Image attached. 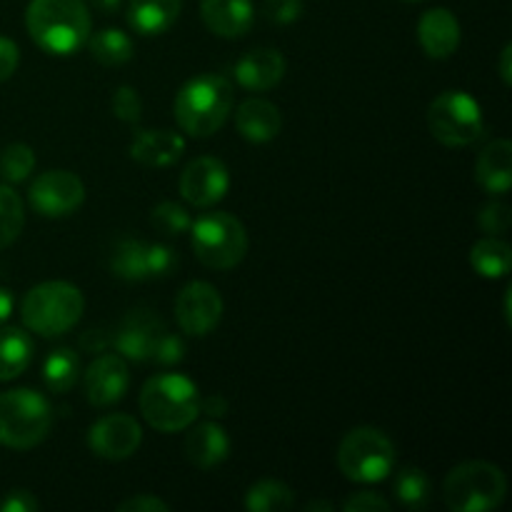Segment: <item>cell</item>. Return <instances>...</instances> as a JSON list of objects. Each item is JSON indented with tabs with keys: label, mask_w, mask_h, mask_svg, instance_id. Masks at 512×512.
<instances>
[{
	"label": "cell",
	"mask_w": 512,
	"mask_h": 512,
	"mask_svg": "<svg viewBox=\"0 0 512 512\" xmlns=\"http://www.w3.org/2000/svg\"><path fill=\"white\" fill-rule=\"evenodd\" d=\"M80 345H83L85 350H90V353H103L110 345V338L103 330H88V333L83 335V340H80Z\"/></svg>",
	"instance_id": "cell-43"
},
{
	"label": "cell",
	"mask_w": 512,
	"mask_h": 512,
	"mask_svg": "<svg viewBox=\"0 0 512 512\" xmlns=\"http://www.w3.org/2000/svg\"><path fill=\"white\" fill-rule=\"evenodd\" d=\"M285 68H288V63H285L280 50L255 48L235 63L233 75L240 88L253 90V93H265V90L275 88L285 78Z\"/></svg>",
	"instance_id": "cell-17"
},
{
	"label": "cell",
	"mask_w": 512,
	"mask_h": 512,
	"mask_svg": "<svg viewBox=\"0 0 512 512\" xmlns=\"http://www.w3.org/2000/svg\"><path fill=\"white\" fill-rule=\"evenodd\" d=\"M143 430L133 415L113 413L100 418L88 430V448L103 460H128L138 453Z\"/></svg>",
	"instance_id": "cell-14"
},
{
	"label": "cell",
	"mask_w": 512,
	"mask_h": 512,
	"mask_svg": "<svg viewBox=\"0 0 512 512\" xmlns=\"http://www.w3.org/2000/svg\"><path fill=\"white\" fill-rule=\"evenodd\" d=\"M233 110V85L215 73L195 75L175 95V120L190 138H210L218 133Z\"/></svg>",
	"instance_id": "cell-2"
},
{
	"label": "cell",
	"mask_w": 512,
	"mask_h": 512,
	"mask_svg": "<svg viewBox=\"0 0 512 512\" xmlns=\"http://www.w3.org/2000/svg\"><path fill=\"white\" fill-rule=\"evenodd\" d=\"M428 128L438 143L448 148H468L485 133L483 110L465 90H445L430 103Z\"/></svg>",
	"instance_id": "cell-9"
},
{
	"label": "cell",
	"mask_w": 512,
	"mask_h": 512,
	"mask_svg": "<svg viewBox=\"0 0 512 512\" xmlns=\"http://www.w3.org/2000/svg\"><path fill=\"white\" fill-rule=\"evenodd\" d=\"M175 318H178L180 330L190 338H205L213 333L223 318V298L218 288L203 280L185 285L175 298Z\"/></svg>",
	"instance_id": "cell-12"
},
{
	"label": "cell",
	"mask_w": 512,
	"mask_h": 512,
	"mask_svg": "<svg viewBox=\"0 0 512 512\" xmlns=\"http://www.w3.org/2000/svg\"><path fill=\"white\" fill-rule=\"evenodd\" d=\"M475 180L490 195H505L512 188V143L508 138L485 145L475 160Z\"/></svg>",
	"instance_id": "cell-21"
},
{
	"label": "cell",
	"mask_w": 512,
	"mask_h": 512,
	"mask_svg": "<svg viewBox=\"0 0 512 512\" xmlns=\"http://www.w3.org/2000/svg\"><path fill=\"white\" fill-rule=\"evenodd\" d=\"M13 305H15L13 293H10L8 288H0V325L10 318V313H13Z\"/></svg>",
	"instance_id": "cell-45"
},
{
	"label": "cell",
	"mask_w": 512,
	"mask_h": 512,
	"mask_svg": "<svg viewBox=\"0 0 512 512\" xmlns=\"http://www.w3.org/2000/svg\"><path fill=\"white\" fill-rule=\"evenodd\" d=\"M140 413L158 433H180L200 415L198 385L180 373H158L140 390Z\"/></svg>",
	"instance_id": "cell-3"
},
{
	"label": "cell",
	"mask_w": 512,
	"mask_h": 512,
	"mask_svg": "<svg viewBox=\"0 0 512 512\" xmlns=\"http://www.w3.org/2000/svg\"><path fill=\"white\" fill-rule=\"evenodd\" d=\"M88 45H90V53H93V58L98 60L100 65H108V68L125 65L135 53L133 40L128 38V33H123V30H118V28L98 30L95 35H90Z\"/></svg>",
	"instance_id": "cell-27"
},
{
	"label": "cell",
	"mask_w": 512,
	"mask_h": 512,
	"mask_svg": "<svg viewBox=\"0 0 512 512\" xmlns=\"http://www.w3.org/2000/svg\"><path fill=\"white\" fill-rule=\"evenodd\" d=\"M200 15L218 38H243L255 23L253 0H200Z\"/></svg>",
	"instance_id": "cell-19"
},
{
	"label": "cell",
	"mask_w": 512,
	"mask_h": 512,
	"mask_svg": "<svg viewBox=\"0 0 512 512\" xmlns=\"http://www.w3.org/2000/svg\"><path fill=\"white\" fill-rule=\"evenodd\" d=\"M35 168V153L25 143H10L0 150V178L5 183H23Z\"/></svg>",
	"instance_id": "cell-31"
},
{
	"label": "cell",
	"mask_w": 512,
	"mask_h": 512,
	"mask_svg": "<svg viewBox=\"0 0 512 512\" xmlns=\"http://www.w3.org/2000/svg\"><path fill=\"white\" fill-rule=\"evenodd\" d=\"M25 208L20 195L10 185H0V250L13 245L23 233Z\"/></svg>",
	"instance_id": "cell-30"
},
{
	"label": "cell",
	"mask_w": 512,
	"mask_h": 512,
	"mask_svg": "<svg viewBox=\"0 0 512 512\" xmlns=\"http://www.w3.org/2000/svg\"><path fill=\"white\" fill-rule=\"evenodd\" d=\"M150 223H153V228L158 233L175 238V235L188 233L190 225H193V218H190V213L183 205L173 203V200H163V203H158L150 210Z\"/></svg>",
	"instance_id": "cell-33"
},
{
	"label": "cell",
	"mask_w": 512,
	"mask_h": 512,
	"mask_svg": "<svg viewBox=\"0 0 512 512\" xmlns=\"http://www.w3.org/2000/svg\"><path fill=\"white\" fill-rule=\"evenodd\" d=\"M395 495H398V500L405 505V508H413V510L425 508L430 498L428 475H425L420 468L400 470L398 478H395Z\"/></svg>",
	"instance_id": "cell-32"
},
{
	"label": "cell",
	"mask_w": 512,
	"mask_h": 512,
	"mask_svg": "<svg viewBox=\"0 0 512 512\" xmlns=\"http://www.w3.org/2000/svg\"><path fill=\"white\" fill-rule=\"evenodd\" d=\"M268 20L278 25H290L303 15V0H268L265 3Z\"/></svg>",
	"instance_id": "cell-37"
},
{
	"label": "cell",
	"mask_w": 512,
	"mask_h": 512,
	"mask_svg": "<svg viewBox=\"0 0 512 512\" xmlns=\"http://www.w3.org/2000/svg\"><path fill=\"white\" fill-rule=\"evenodd\" d=\"M83 310V293L65 280H48V283L35 285L20 305L25 328L43 338H58L68 333L83 318Z\"/></svg>",
	"instance_id": "cell-4"
},
{
	"label": "cell",
	"mask_w": 512,
	"mask_h": 512,
	"mask_svg": "<svg viewBox=\"0 0 512 512\" xmlns=\"http://www.w3.org/2000/svg\"><path fill=\"white\" fill-rule=\"evenodd\" d=\"M508 478L503 470L485 460H470L450 470L443 485V498L453 512H488L503 505Z\"/></svg>",
	"instance_id": "cell-6"
},
{
	"label": "cell",
	"mask_w": 512,
	"mask_h": 512,
	"mask_svg": "<svg viewBox=\"0 0 512 512\" xmlns=\"http://www.w3.org/2000/svg\"><path fill=\"white\" fill-rule=\"evenodd\" d=\"M345 512H375V510H390V503L385 498H380L378 493H355L350 495L348 500L343 503Z\"/></svg>",
	"instance_id": "cell-38"
},
{
	"label": "cell",
	"mask_w": 512,
	"mask_h": 512,
	"mask_svg": "<svg viewBox=\"0 0 512 512\" xmlns=\"http://www.w3.org/2000/svg\"><path fill=\"white\" fill-rule=\"evenodd\" d=\"M230 188V173L223 160L200 155L180 175V195L193 208H213Z\"/></svg>",
	"instance_id": "cell-13"
},
{
	"label": "cell",
	"mask_w": 512,
	"mask_h": 512,
	"mask_svg": "<svg viewBox=\"0 0 512 512\" xmlns=\"http://www.w3.org/2000/svg\"><path fill=\"white\" fill-rule=\"evenodd\" d=\"M183 0H130L128 23L140 35H163L178 20Z\"/></svg>",
	"instance_id": "cell-24"
},
{
	"label": "cell",
	"mask_w": 512,
	"mask_h": 512,
	"mask_svg": "<svg viewBox=\"0 0 512 512\" xmlns=\"http://www.w3.org/2000/svg\"><path fill=\"white\" fill-rule=\"evenodd\" d=\"M53 425V410L45 395L15 388L0 395V445L30 450L43 443Z\"/></svg>",
	"instance_id": "cell-5"
},
{
	"label": "cell",
	"mask_w": 512,
	"mask_h": 512,
	"mask_svg": "<svg viewBox=\"0 0 512 512\" xmlns=\"http://www.w3.org/2000/svg\"><path fill=\"white\" fill-rule=\"evenodd\" d=\"M33 353L35 345L23 328H0V383L23 375Z\"/></svg>",
	"instance_id": "cell-25"
},
{
	"label": "cell",
	"mask_w": 512,
	"mask_h": 512,
	"mask_svg": "<svg viewBox=\"0 0 512 512\" xmlns=\"http://www.w3.org/2000/svg\"><path fill=\"white\" fill-rule=\"evenodd\" d=\"M80 378V360L70 348H58L45 358L43 380L50 393H68Z\"/></svg>",
	"instance_id": "cell-29"
},
{
	"label": "cell",
	"mask_w": 512,
	"mask_h": 512,
	"mask_svg": "<svg viewBox=\"0 0 512 512\" xmlns=\"http://www.w3.org/2000/svg\"><path fill=\"white\" fill-rule=\"evenodd\" d=\"M25 28L45 53L73 55L90 38L88 5L85 0H30Z\"/></svg>",
	"instance_id": "cell-1"
},
{
	"label": "cell",
	"mask_w": 512,
	"mask_h": 512,
	"mask_svg": "<svg viewBox=\"0 0 512 512\" xmlns=\"http://www.w3.org/2000/svg\"><path fill=\"white\" fill-rule=\"evenodd\" d=\"M178 265L173 250L163 243H145V240L125 238L115 245L110 255V270L115 278L140 283V280L165 278Z\"/></svg>",
	"instance_id": "cell-10"
},
{
	"label": "cell",
	"mask_w": 512,
	"mask_h": 512,
	"mask_svg": "<svg viewBox=\"0 0 512 512\" xmlns=\"http://www.w3.org/2000/svg\"><path fill=\"white\" fill-rule=\"evenodd\" d=\"M28 200L35 213L43 218H65L83 205L85 185L70 170H48L33 180Z\"/></svg>",
	"instance_id": "cell-11"
},
{
	"label": "cell",
	"mask_w": 512,
	"mask_h": 512,
	"mask_svg": "<svg viewBox=\"0 0 512 512\" xmlns=\"http://www.w3.org/2000/svg\"><path fill=\"white\" fill-rule=\"evenodd\" d=\"M110 105H113L115 118L123 120V123L128 125H135L140 118H143V100H140L138 90L130 88V85H120V88L113 93Z\"/></svg>",
	"instance_id": "cell-34"
},
{
	"label": "cell",
	"mask_w": 512,
	"mask_h": 512,
	"mask_svg": "<svg viewBox=\"0 0 512 512\" xmlns=\"http://www.w3.org/2000/svg\"><path fill=\"white\" fill-rule=\"evenodd\" d=\"M235 128L248 143H270L283 128L278 105L265 98H248L235 110Z\"/></svg>",
	"instance_id": "cell-22"
},
{
	"label": "cell",
	"mask_w": 512,
	"mask_h": 512,
	"mask_svg": "<svg viewBox=\"0 0 512 512\" xmlns=\"http://www.w3.org/2000/svg\"><path fill=\"white\" fill-rule=\"evenodd\" d=\"M505 320L510 323V288H508V293H505Z\"/></svg>",
	"instance_id": "cell-48"
},
{
	"label": "cell",
	"mask_w": 512,
	"mask_h": 512,
	"mask_svg": "<svg viewBox=\"0 0 512 512\" xmlns=\"http://www.w3.org/2000/svg\"><path fill=\"white\" fill-rule=\"evenodd\" d=\"M190 240L200 263L210 270H230L243 263L248 253V233L235 215L203 213L190 225Z\"/></svg>",
	"instance_id": "cell-8"
},
{
	"label": "cell",
	"mask_w": 512,
	"mask_h": 512,
	"mask_svg": "<svg viewBox=\"0 0 512 512\" xmlns=\"http://www.w3.org/2000/svg\"><path fill=\"white\" fill-rule=\"evenodd\" d=\"M418 40L428 58H450L460 45L458 18H455L448 8L425 10L418 20Z\"/></svg>",
	"instance_id": "cell-18"
},
{
	"label": "cell",
	"mask_w": 512,
	"mask_h": 512,
	"mask_svg": "<svg viewBox=\"0 0 512 512\" xmlns=\"http://www.w3.org/2000/svg\"><path fill=\"white\" fill-rule=\"evenodd\" d=\"M183 358H185V343H183V340H180L178 335L163 330V333L158 335V340H155V348H153V355H150V363L178 365Z\"/></svg>",
	"instance_id": "cell-36"
},
{
	"label": "cell",
	"mask_w": 512,
	"mask_h": 512,
	"mask_svg": "<svg viewBox=\"0 0 512 512\" xmlns=\"http://www.w3.org/2000/svg\"><path fill=\"white\" fill-rule=\"evenodd\" d=\"M85 398L95 408H110L120 403L130 388L128 360L118 353H103L88 365L85 370Z\"/></svg>",
	"instance_id": "cell-15"
},
{
	"label": "cell",
	"mask_w": 512,
	"mask_h": 512,
	"mask_svg": "<svg viewBox=\"0 0 512 512\" xmlns=\"http://www.w3.org/2000/svg\"><path fill=\"white\" fill-rule=\"evenodd\" d=\"M185 455L200 470H213L220 463H225L230 455V438L223 425L208 420V423H200L198 428L190 430L188 438H185Z\"/></svg>",
	"instance_id": "cell-23"
},
{
	"label": "cell",
	"mask_w": 512,
	"mask_h": 512,
	"mask_svg": "<svg viewBox=\"0 0 512 512\" xmlns=\"http://www.w3.org/2000/svg\"><path fill=\"white\" fill-rule=\"evenodd\" d=\"M200 413H208L210 418H223L228 413V400L223 395H210V398H200Z\"/></svg>",
	"instance_id": "cell-42"
},
{
	"label": "cell",
	"mask_w": 512,
	"mask_h": 512,
	"mask_svg": "<svg viewBox=\"0 0 512 512\" xmlns=\"http://www.w3.org/2000/svg\"><path fill=\"white\" fill-rule=\"evenodd\" d=\"M293 505V488H288V485L280 483V480H258V483L250 485V490L245 493V508L250 512H280L290 510Z\"/></svg>",
	"instance_id": "cell-28"
},
{
	"label": "cell",
	"mask_w": 512,
	"mask_h": 512,
	"mask_svg": "<svg viewBox=\"0 0 512 512\" xmlns=\"http://www.w3.org/2000/svg\"><path fill=\"white\" fill-rule=\"evenodd\" d=\"M408 3H418V0H408Z\"/></svg>",
	"instance_id": "cell-49"
},
{
	"label": "cell",
	"mask_w": 512,
	"mask_h": 512,
	"mask_svg": "<svg viewBox=\"0 0 512 512\" xmlns=\"http://www.w3.org/2000/svg\"><path fill=\"white\" fill-rule=\"evenodd\" d=\"M338 468L353 483H383L395 468L393 440L383 430L368 425L350 430L338 445Z\"/></svg>",
	"instance_id": "cell-7"
},
{
	"label": "cell",
	"mask_w": 512,
	"mask_h": 512,
	"mask_svg": "<svg viewBox=\"0 0 512 512\" xmlns=\"http://www.w3.org/2000/svg\"><path fill=\"white\" fill-rule=\"evenodd\" d=\"M168 503H163L155 495H135V498L123 500L118 505V512H168Z\"/></svg>",
	"instance_id": "cell-41"
},
{
	"label": "cell",
	"mask_w": 512,
	"mask_h": 512,
	"mask_svg": "<svg viewBox=\"0 0 512 512\" xmlns=\"http://www.w3.org/2000/svg\"><path fill=\"white\" fill-rule=\"evenodd\" d=\"M498 68H500V78H503V83L505 85H510L512 83V45L508 43L503 48V53H500V63H498Z\"/></svg>",
	"instance_id": "cell-44"
},
{
	"label": "cell",
	"mask_w": 512,
	"mask_h": 512,
	"mask_svg": "<svg viewBox=\"0 0 512 512\" xmlns=\"http://www.w3.org/2000/svg\"><path fill=\"white\" fill-rule=\"evenodd\" d=\"M120 3H123V0H90V5L98 8L100 13H115V10L120 8Z\"/></svg>",
	"instance_id": "cell-46"
},
{
	"label": "cell",
	"mask_w": 512,
	"mask_h": 512,
	"mask_svg": "<svg viewBox=\"0 0 512 512\" xmlns=\"http://www.w3.org/2000/svg\"><path fill=\"white\" fill-rule=\"evenodd\" d=\"M478 225L488 235L508 233L510 225H512V210L505 203H498V200H493V203H488L483 210H480Z\"/></svg>",
	"instance_id": "cell-35"
},
{
	"label": "cell",
	"mask_w": 512,
	"mask_h": 512,
	"mask_svg": "<svg viewBox=\"0 0 512 512\" xmlns=\"http://www.w3.org/2000/svg\"><path fill=\"white\" fill-rule=\"evenodd\" d=\"M20 63V50L18 45L10 38L0 35V83L8 78H13V73L18 70Z\"/></svg>",
	"instance_id": "cell-39"
},
{
	"label": "cell",
	"mask_w": 512,
	"mask_h": 512,
	"mask_svg": "<svg viewBox=\"0 0 512 512\" xmlns=\"http://www.w3.org/2000/svg\"><path fill=\"white\" fill-rule=\"evenodd\" d=\"M185 153V138L173 130H138L130 143V158L145 168H168Z\"/></svg>",
	"instance_id": "cell-20"
},
{
	"label": "cell",
	"mask_w": 512,
	"mask_h": 512,
	"mask_svg": "<svg viewBox=\"0 0 512 512\" xmlns=\"http://www.w3.org/2000/svg\"><path fill=\"white\" fill-rule=\"evenodd\" d=\"M470 265L480 278H505L512 268V248L498 235H488L470 248Z\"/></svg>",
	"instance_id": "cell-26"
},
{
	"label": "cell",
	"mask_w": 512,
	"mask_h": 512,
	"mask_svg": "<svg viewBox=\"0 0 512 512\" xmlns=\"http://www.w3.org/2000/svg\"><path fill=\"white\" fill-rule=\"evenodd\" d=\"M163 330L165 325L160 323L155 315L130 313L128 318L120 323V328L115 330L110 343L115 345L120 358L133 360V363H150L155 340H158V335L163 333Z\"/></svg>",
	"instance_id": "cell-16"
},
{
	"label": "cell",
	"mask_w": 512,
	"mask_h": 512,
	"mask_svg": "<svg viewBox=\"0 0 512 512\" xmlns=\"http://www.w3.org/2000/svg\"><path fill=\"white\" fill-rule=\"evenodd\" d=\"M305 510L308 512H315V510H325V512H333L335 505L328 503V500H313V503L305 505Z\"/></svg>",
	"instance_id": "cell-47"
},
{
	"label": "cell",
	"mask_w": 512,
	"mask_h": 512,
	"mask_svg": "<svg viewBox=\"0 0 512 512\" xmlns=\"http://www.w3.org/2000/svg\"><path fill=\"white\" fill-rule=\"evenodd\" d=\"M38 510V500L30 490H10L3 500H0V512H35Z\"/></svg>",
	"instance_id": "cell-40"
}]
</instances>
